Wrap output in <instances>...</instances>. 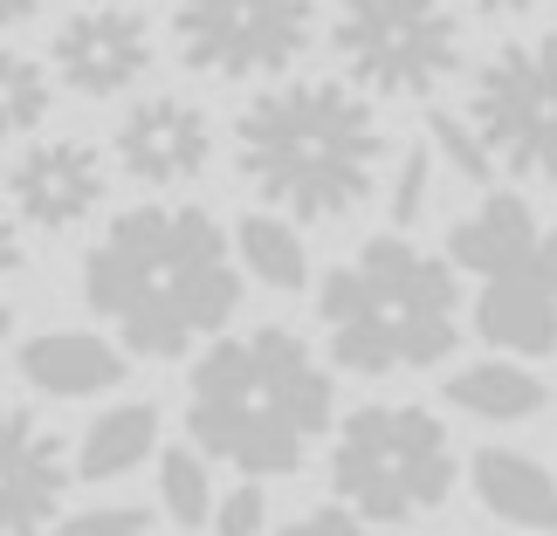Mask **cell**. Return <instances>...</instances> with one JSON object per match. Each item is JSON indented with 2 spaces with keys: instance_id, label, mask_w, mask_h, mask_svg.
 I'll use <instances>...</instances> for the list:
<instances>
[{
  "instance_id": "6da1fadb",
  "label": "cell",
  "mask_w": 557,
  "mask_h": 536,
  "mask_svg": "<svg viewBox=\"0 0 557 536\" xmlns=\"http://www.w3.org/2000/svg\"><path fill=\"white\" fill-rule=\"evenodd\" d=\"M83 296L103 324H117L124 351L186 358L242 310L234 234L207 207H124L83 262Z\"/></svg>"
},
{
  "instance_id": "7a4b0ae2",
  "label": "cell",
  "mask_w": 557,
  "mask_h": 536,
  "mask_svg": "<svg viewBox=\"0 0 557 536\" xmlns=\"http://www.w3.org/2000/svg\"><path fill=\"white\" fill-rule=\"evenodd\" d=\"M337 385L296 331L255 324L213 337L186 378V434L207 461L242 468L248 482L289 475L331 434Z\"/></svg>"
},
{
  "instance_id": "3957f363",
  "label": "cell",
  "mask_w": 557,
  "mask_h": 536,
  "mask_svg": "<svg viewBox=\"0 0 557 536\" xmlns=\"http://www.w3.org/2000/svg\"><path fill=\"white\" fill-rule=\"evenodd\" d=\"M234 165L269 213L345 221L379 186L385 124L358 83H331V76L269 83L234 124Z\"/></svg>"
},
{
  "instance_id": "277c9868",
  "label": "cell",
  "mask_w": 557,
  "mask_h": 536,
  "mask_svg": "<svg viewBox=\"0 0 557 536\" xmlns=\"http://www.w3.org/2000/svg\"><path fill=\"white\" fill-rule=\"evenodd\" d=\"M317 324H324L331 364L358 378L426 372L455 351L461 337V283L455 262L413 248L406 234H379L337 262L317 289Z\"/></svg>"
},
{
  "instance_id": "5b68a950",
  "label": "cell",
  "mask_w": 557,
  "mask_h": 536,
  "mask_svg": "<svg viewBox=\"0 0 557 536\" xmlns=\"http://www.w3.org/2000/svg\"><path fill=\"white\" fill-rule=\"evenodd\" d=\"M455 440L426 406H358L331 440V488L366 523H420L455 496Z\"/></svg>"
},
{
  "instance_id": "8992f818",
  "label": "cell",
  "mask_w": 557,
  "mask_h": 536,
  "mask_svg": "<svg viewBox=\"0 0 557 536\" xmlns=\"http://www.w3.org/2000/svg\"><path fill=\"white\" fill-rule=\"evenodd\" d=\"M331 55L366 97H434L461 70L455 0H337Z\"/></svg>"
},
{
  "instance_id": "52a82bcc",
  "label": "cell",
  "mask_w": 557,
  "mask_h": 536,
  "mask_svg": "<svg viewBox=\"0 0 557 536\" xmlns=\"http://www.w3.org/2000/svg\"><path fill=\"white\" fill-rule=\"evenodd\" d=\"M468 124L482 132L496 173L557 186V35L503 41L475 70Z\"/></svg>"
},
{
  "instance_id": "ba28073f",
  "label": "cell",
  "mask_w": 557,
  "mask_h": 536,
  "mask_svg": "<svg viewBox=\"0 0 557 536\" xmlns=\"http://www.w3.org/2000/svg\"><path fill=\"white\" fill-rule=\"evenodd\" d=\"M173 41L213 83L283 76L317 41V0H173Z\"/></svg>"
},
{
  "instance_id": "9c48e42d",
  "label": "cell",
  "mask_w": 557,
  "mask_h": 536,
  "mask_svg": "<svg viewBox=\"0 0 557 536\" xmlns=\"http://www.w3.org/2000/svg\"><path fill=\"white\" fill-rule=\"evenodd\" d=\"M49 62L76 97H124L145 70H152V21L138 14V0L76 8L70 21H55Z\"/></svg>"
},
{
  "instance_id": "30bf717a",
  "label": "cell",
  "mask_w": 557,
  "mask_h": 536,
  "mask_svg": "<svg viewBox=\"0 0 557 536\" xmlns=\"http://www.w3.org/2000/svg\"><path fill=\"white\" fill-rule=\"evenodd\" d=\"M111 192V173H103L97 145L83 138H35L8 159V200L14 221H28L41 234H70L103 207Z\"/></svg>"
},
{
  "instance_id": "8fae6325",
  "label": "cell",
  "mask_w": 557,
  "mask_h": 536,
  "mask_svg": "<svg viewBox=\"0 0 557 536\" xmlns=\"http://www.w3.org/2000/svg\"><path fill=\"white\" fill-rule=\"evenodd\" d=\"M70 454L41 413L0 399V536H49L70 509Z\"/></svg>"
},
{
  "instance_id": "7c38bea8",
  "label": "cell",
  "mask_w": 557,
  "mask_h": 536,
  "mask_svg": "<svg viewBox=\"0 0 557 536\" xmlns=\"http://www.w3.org/2000/svg\"><path fill=\"white\" fill-rule=\"evenodd\" d=\"M111 152L124 165V179L138 186H193L213 159V124L186 97H145L117 117Z\"/></svg>"
},
{
  "instance_id": "4fadbf2b",
  "label": "cell",
  "mask_w": 557,
  "mask_h": 536,
  "mask_svg": "<svg viewBox=\"0 0 557 536\" xmlns=\"http://www.w3.org/2000/svg\"><path fill=\"white\" fill-rule=\"evenodd\" d=\"M537 248H544V227L530 213L523 192H496L488 186L475 213H461L455 234H447V262L496 283V275H517V269H537Z\"/></svg>"
},
{
  "instance_id": "5bb4252c",
  "label": "cell",
  "mask_w": 557,
  "mask_h": 536,
  "mask_svg": "<svg viewBox=\"0 0 557 536\" xmlns=\"http://www.w3.org/2000/svg\"><path fill=\"white\" fill-rule=\"evenodd\" d=\"M475 331L488 337L496 358H523V364L550 358L557 351V289L537 269L496 275V283H482V296H475Z\"/></svg>"
},
{
  "instance_id": "9a60e30c",
  "label": "cell",
  "mask_w": 557,
  "mask_h": 536,
  "mask_svg": "<svg viewBox=\"0 0 557 536\" xmlns=\"http://www.w3.org/2000/svg\"><path fill=\"white\" fill-rule=\"evenodd\" d=\"M468 488L509 529H537V536L557 529V475L537 454H523V447H482L468 461Z\"/></svg>"
},
{
  "instance_id": "2e32d148",
  "label": "cell",
  "mask_w": 557,
  "mask_h": 536,
  "mask_svg": "<svg viewBox=\"0 0 557 536\" xmlns=\"http://www.w3.org/2000/svg\"><path fill=\"white\" fill-rule=\"evenodd\" d=\"M21 378L41 399H97L124 378V351L90 331H41L21 345Z\"/></svg>"
},
{
  "instance_id": "e0dca14e",
  "label": "cell",
  "mask_w": 557,
  "mask_h": 536,
  "mask_svg": "<svg viewBox=\"0 0 557 536\" xmlns=\"http://www.w3.org/2000/svg\"><path fill=\"white\" fill-rule=\"evenodd\" d=\"M441 399L468 420H488V426H517V420H537L550 392L544 378L530 372L523 358H482V364H461L455 378H441Z\"/></svg>"
},
{
  "instance_id": "ac0fdd59",
  "label": "cell",
  "mask_w": 557,
  "mask_h": 536,
  "mask_svg": "<svg viewBox=\"0 0 557 536\" xmlns=\"http://www.w3.org/2000/svg\"><path fill=\"white\" fill-rule=\"evenodd\" d=\"M152 447H159V406L124 399V406H111V413H97L90 426H83V440H76V475H83V482H117V475H132V468L152 454Z\"/></svg>"
},
{
  "instance_id": "d6986e66",
  "label": "cell",
  "mask_w": 557,
  "mask_h": 536,
  "mask_svg": "<svg viewBox=\"0 0 557 536\" xmlns=\"http://www.w3.org/2000/svg\"><path fill=\"white\" fill-rule=\"evenodd\" d=\"M234 254H242V269L262 289L296 296L310 283V254H304V234H296L289 213H242L234 221Z\"/></svg>"
},
{
  "instance_id": "ffe728a7",
  "label": "cell",
  "mask_w": 557,
  "mask_h": 536,
  "mask_svg": "<svg viewBox=\"0 0 557 536\" xmlns=\"http://www.w3.org/2000/svg\"><path fill=\"white\" fill-rule=\"evenodd\" d=\"M55 111V83L35 55L21 49H0V145L8 138H28L41 117Z\"/></svg>"
},
{
  "instance_id": "44dd1931",
  "label": "cell",
  "mask_w": 557,
  "mask_h": 536,
  "mask_svg": "<svg viewBox=\"0 0 557 536\" xmlns=\"http://www.w3.org/2000/svg\"><path fill=\"white\" fill-rule=\"evenodd\" d=\"M159 509L173 516V529H200V523H213V482H207V454L200 447H173V454L159 461Z\"/></svg>"
},
{
  "instance_id": "7402d4cb",
  "label": "cell",
  "mask_w": 557,
  "mask_h": 536,
  "mask_svg": "<svg viewBox=\"0 0 557 536\" xmlns=\"http://www.w3.org/2000/svg\"><path fill=\"white\" fill-rule=\"evenodd\" d=\"M426 145H434V152L455 165L461 179H475L482 192H488V179H496V159H488V145H482V132L468 117H455V111H434L426 117Z\"/></svg>"
},
{
  "instance_id": "603a6c76",
  "label": "cell",
  "mask_w": 557,
  "mask_h": 536,
  "mask_svg": "<svg viewBox=\"0 0 557 536\" xmlns=\"http://www.w3.org/2000/svg\"><path fill=\"white\" fill-rule=\"evenodd\" d=\"M426 200H434V152L413 145V152H399V173H393V186H385V207H393L399 234L426 213Z\"/></svg>"
},
{
  "instance_id": "cb8c5ba5",
  "label": "cell",
  "mask_w": 557,
  "mask_h": 536,
  "mask_svg": "<svg viewBox=\"0 0 557 536\" xmlns=\"http://www.w3.org/2000/svg\"><path fill=\"white\" fill-rule=\"evenodd\" d=\"M55 536H152V509H138V502L70 509V516L55 523Z\"/></svg>"
},
{
  "instance_id": "d4e9b609",
  "label": "cell",
  "mask_w": 557,
  "mask_h": 536,
  "mask_svg": "<svg viewBox=\"0 0 557 536\" xmlns=\"http://www.w3.org/2000/svg\"><path fill=\"white\" fill-rule=\"evenodd\" d=\"M269 523V502H262V488L242 482V488H227L221 509H213V536H262Z\"/></svg>"
},
{
  "instance_id": "484cf974",
  "label": "cell",
  "mask_w": 557,
  "mask_h": 536,
  "mask_svg": "<svg viewBox=\"0 0 557 536\" xmlns=\"http://www.w3.org/2000/svg\"><path fill=\"white\" fill-rule=\"evenodd\" d=\"M283 536H366V516H351V509L337 502V509H310V516H296Z\"/></svg>"
},
{
  "instance_id": "4316f807",
  "label": "cell",
  "mask_w": 557,
  "mask_h": 536,
  "mask_svg": "<svg viewBox=\"0 0 557 536\" xmlns=\"http://www.w3.org/2000/svg\"><path fill=\"white\" fill-rule=\"evenodd\" d=\"M14 269H21V227L8 221V213H0V283H8Z\"/></svg>"
},
{
  "instance_id": "83f0119b",
  "label": "cell",
  "mask_w": 557,
  "mask_h": 536,
  "mask_svg": "<svg viewBox=\"0 0 557 536\" xmlns=\"http://www.w3.org/2000/svg\"><path fill=\"white\" fill-rule=\"evenodd\" d=\"M475 14H488V21H509V14H530V8H544V0H468Z\"/></svg>"
},
{
  "instance_id": "f1b7e54d",
  "label": "cell",
  "mask_w": 557,
  "mask_h": 536,
  "mask_svg": "<svg viewBox=\"0 0 557 536\" xmlns=\"http://www.w3.org/2000/svg\"><path fill=\"white\" fill-rule=\"evenodd\" d=\"M49 0H0V28H21V21H35Z\"/></svg>"
},
{
  "instance_id": "f546056e",
  "label": "cell",
  "mask_w": 557,
  "mask_h": 536,
  "mask_svg": "<svg viewBox=\"0 0 557 536\" xmlns=\"http://www.w3.org/2000/svg\"><path fill=\"white\" fill-rule=\"evenodd\" d=\"M537 275L557 289V227H544V248H537Z\"/></svg>"
},
{
  "instance_id": "4dcf8cb0",
  "label": "cell",
  "mask_w": 557,
  "mask_h": 536,
  "mask_svg": "<svg viewBox=\"0 0 557 536\" xmlns=\"http://www.w3.org/2000/svg\"><path fill=\"white\" fill-rule=\"evenodd\" d=\"M8 337H14V310L0 303V351H8Z\"/></svg>"
},
{
  "instance_id": "1f68e13d",
  "label": "cell",
  "mask_w": 557,
  "mask_h": 536,
  "mask_svg": "<svg viewBox=\"0 0 557 536\" xmlns=\"http://www.w3.org/2000/svg\"><path fill=\"white\" fill-rule=\"evenodd\" d=\"M173 536H186V529H173Z\"/></svg>"
}]
</instances>
